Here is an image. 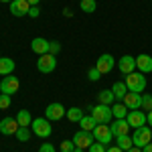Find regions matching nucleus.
<instances>
[{"label":"nucleus","instance_id":"obj_1","mask_svg":"<svg viewBox=\"0 0 152 152\" xmlns=\"http://www.w3.org/2000/svg\"><path fill=\"white\" fill-rule=\"evenodd\" d=\"M124 83L128 85V91H134V94H142L146 89V77H144V73H140V71L128 73Z\"/></svg>","mask_w":152,"mask_h":152},{"label":"nucleus","instance_id":"obj_2","mask_svg":"<svg viewBox=\"0 0 152 152\" xmlns=\"http://www.w3.org/2000/svg\"><path fill=\"white\" fill-rule=\"evenodd\" d=\"M89 114L94 116V120L97 124H110V120L114 118L112 114V105H104V104H97V105H87Z\"/></svg>","mask_w":152,"mask_h":152},{"label":"nucleus","instance_id":"obj_3","mask_svg":"<svg viewBox=\"0 0 152 152\" xmlns=\"http://www.w3.org/2000/svg\"><path fill=\"white\" fill-rule=\"evenodd\" d=\"M31 132L35 136H39V138H49L53 134V128H51V122H49L47 118H37L31 124Z\"/></svg>","mask_w":152,"mask_h":152},{"label":"nucleus","instance_id":"obj_4","mask_svg":"<svg viewBox=\"0 0 152 152\" xmlns=\"http://www.w3.org/2000/svg\"><path fill=\"white\" fill-rule=\"evenodd\" d=\"M132 142H134V146L144 148L148 142H152V130L148 128V126L136 128V130H134V134H132Z\"/></svg>","mask_w":152,"mask_h":152},{"label":"nucleus","instance_id":"obj_5","mask_svg":"<svg viewBox=\"0 0 152 152\" xmlns=\"http://www.w3.org/2000/svg\"><path fill=\"white\" fill-rule=\"evenodd\" d=\"M91 134H94L95 142H102L104 146H110V142L114 138V134H112V130H110V124H97Z\"/></svg>","mask_w":152,"mask_h":152},{"label":"nucleus","instance_id":"obj_6","mask_svg":"<svg viewBox=\"0 0 152 152\" xmlns=\"http://www.w3.org/2000/svg\"><path fill=\"white\" fill-rule=\"evenodd\" d=\"M18 87H20L18 77H14V75H4V77H2V81H0V94L12 95V94H16V91H18Z\"/></svg>","mask_w":152,"mask_h":152},{"label":"nucleus","instance_id":"obj_7","mask_svg":"<svg viewBox=\"0 0 152 152\" xmlns=\"http://www.w3.org/2000/svg\"><path fill=\"white\" fill-rule=\"evenodd\" d=\"M94 67L99 71L102 75H105V73H110V71L116 67V59L112 57L110 53H104V55H99V57H97V61H95Z\"/></svg>","mask_w":152,"mask_h":152},{"label":"nucleus","instance_id":"obj_8","mask_svg":"<svg viewBox=\"0 0 152 152\" xmlns=\"http://www.w3.org/2000/svg\"><path fill=\"white\" fill-rule=\"evenodd\" d=\"M55 67H57V59H55V55H51V53L41 55L39 61H37V69L41 71V73H51V71H55Z\"/></svg>","mask_w":152,"mask_h":152},{"label":"nucleus","instance_id":"obj_9","mask_svg":"<svg viewBox=\"0 0 152 152\" xmlns=\"http://www.w3.org/2000/svg\"><path fill=\"white\" fill-rule=\"evenodd\" d=\"M95 142V138H94V134L91 132H85V130H79V132H75L73 134V144L77 146V148H89L91 144Z\"/></svg>","mask_w":152,"mask_h":152},{"label":"nucleus","instance_id":"obj_10","mask_svg":"<svg viewBox=\"0 0 152 152\" xmlns=\"http://www.w3.org/2000/svg\"><path fill=\"white\" fill-rule=\"evenodd\" d=\"M126 122L130 124V128H142V126H146V114L142 112V110H130L128 116H126Z\"/></svg>","mask_w":152,"mask_h":152},{"label":"nucleus","instance_id":"obj_11","mask_svg":"<svg viewBox=\"0 0 152 152\" xmlns=\"http://www.w3.org/2000/svg\"><path fill=\"white\" fill-rule=\"evenodd\" d=\"M67 114V110L63 107V104H49L47 110H45V118H47L49 122H57V120H61V118Z\"/></svg>","mask_w":152,"mask_h":152},{"label":"nucleus","instance_id":"obj_12","mask_svg":"<svg viewBox=\"0 0 152 152\" xmlns=\"http://www.w3.org/2000/svg\"><path fill=\"white\" fill-rule=\"evenodd\" d=\"M18 128H20V126H18V122H16V118L6 116L4 120H0V134H4V136H14Z\"/></svg>","mask_w":152,"mask_h":152},{"label":"nucleus","instance_id":"obj_13","mask_svg":"<svg viewBox=\"0 0 152 152\" xmlns=\"http://www.w3.org/2000/svg\"><path fill=\"white\" fill-rule=\"evenodd\" d=\"M31 10V4L26 2V0H12L10 2V14L12 16H26Z\"/></svg>","mask_w":152,"mask_h":152},{"label":"nucleus","instance_id":"obj_14","mask_svg":"<svg viewBox=\"0 0 152 152\" xmlns=\"http://www.w3.org/2000/svg\"><path fill=\"white\" fill-rule=\"evenodd\" d=\"M122 104L126 105L128 110H142V94L128 91V94H126V97L122 99Z\"/></svg>","mask_w":152,"mask_h":152},{"label":"nucleus","instance_id":"obj_15","mask_svg":"<svg viewBox=\"0 0 152 152\" xmlns=\"http://www.w3.org/2000/svg\"><path fill=\"white\" fill-rule=\"evenodd\" d=\"M120 71L124 73V75H128L132 71H136V57H132V55H124V57H120Z\"/></svg>","mask_w":152,"mask_h":152},{"label":"nucleus","instance_id":"obj_16","mask_svg":"<svg viewBox=\"0 0 152 152\" xmlns=\"http://www.w3.org/2000/svg\"><path fill=\"white\" fill-rule=\"evenodd\" d=\"M31 49H33V53H37V55L41 57V55L49 53V41L43 39V37H37V39L31 41Z\"/></svg>","mask_w":152,"mask_h":152},{"label":"nucleus","instance_id":"obj_17","mask_svg":"<svg viewBox=\"0 0 152 152\" xmlns=\"http://www.w3.org/2000/svg\"><path fill=\"white\" fill-rule=\"evenodd\" d=\"M110 130H112V134L118 138V136H124V134L130 132V124L126 122V118H122V120H116L114 124H110Z\"/></svg>","mask_w":152,"mask_h":152},{"label":"nucleus","instance_id":"obj_18","mask_svg":"<svg viewBox=\"0 0 152 152\" xmlns=\"http://www.w3.org/2000/svg\"><path fill=\"white\" fill-rule=\"evenodd\" d=\"M136 69L140 71V73H144V75L150 73L152 71V57L150 55H144V53L138 55V57H136Z\"/></svg>","mask_w":152,"mask_h":152},{"label":"nucleus","instance_id":"obj_19","mask_svg":"<svg viewBox=\"0 0 152 152\" xmlns=\"http://www.w3.org/2000/svg\"><path fill=\"white\" fill-rule=\"evenodd\" d=\"M112 91H114L116 102H122V99L126 97V94H128V85H126L124 81H116L114 85H112Z\"/></svg>","mask_w":152,"mask_h":152},{"label":"nucleus","instance_id":"obj_20","mask_svg":"<svg viewBox=\"0 0 152 152\" xmlns=\"http://www.w3.org/2000/svg\"><path fill=\"white\" fill-rule=\"evenodd\" d=\"M16 122H18V126H23V128H31V124H33L31 112H28V110H20V112L16 114Z\"/></svg>","mask_w":152,"mask_h":152},{"label":"nucleus","instance_id":"obj_21","mask_svg":"<svg viewBox=\"0 0 152 152\" xmlns=\"http://www.w3.org/2000/svg\"><path fill=\"white\" fill-rule=\"evenodd\" d=\"M14 61L10 57H0V75H12Z\"/></svg>","mask_w":152,"mask_h":152},{"label":"nucleus","instance_id":"obj_22","mask_svg":"<svg viewBox=\"0 0 152 152\" xmlns=\"http://www.w3.org/2000/svg\"><path fill=\"white\" fill-rule=\"evenodd\" d=\"M97 102L104 104V105H114V102H116L114 91H112V89H102V91L97 94Z\"/></svg>","mask_w":152,"mask_h":152},{"label":"nucleus","instance_id":"obj_23","mask_svg":"<svg viewBox=\"0 0 152 152\" xmlns=\"http://www.w3.org/2000/svg\"><path fill=\"white\" fill-rule=\"evenodd\" d=\"M128 107H126V105L122 104V102H116V104L112 105V114H114V118H116V120H122V118H126L128 116Z\"/></svg>","mask_w":152,"mask_h":152},{"label":"nucleus","instance_id":"obj_24","mask_svg":"<svg viewBox=\"0 0 152 152\" xmlns=\"http://www.w3.org/2000/svg\"><path fill=\"white\" fill-rule=\"evenodd\" d=\"M116 146L118 148H122L124 152H128L132 146H134V142H132V136H128V134H124V136H118L116 138Z\"/></svg>","mask_w":152,"mask_h":152},{"label":"nucleus","instance_id":"obj_25","mask_svg":"<svg viewBox=\"0 0 152 152\" xmlns=\"http://www.w3.org/2000/svg\"><path fill=\"white\" fill-rule=\"evenodd\" d=\"M79 126H81V130H85V132H94V128L97 126V122H95L94 116L89 114V116H83L81 120H79Z\"/></svg>","mask_w":152,"mask_h":152},{"label":"nucleus","instance_id":"obj_26","mask_svg":"<svg viewBox=\"0 0 152 152\" xmlns=\"http://www.w3.org/2000/svg\"><path fill=\"white\" fill-rule=\"evenodd\" d=\"M65 116H67V120H69V122H79L85 114H83L81 107H71V110H67V114H65Z\"/></svg>","mask_w":152,"mask_h":152},{"label":"nucleus","instance_id":"obj_27","mask_svg":"<svg viewBox=\"0 0 152 152\" xmlns=\"http://www.w3.org/2000/svg\"><path fill=\"white\" fill-rule=\"evenodd\" d=\"M79 6H81L83 12L91 14V12H95V8H97V2H95V0H81V2H79Z\"/></svg>","mask_w":152,"mask_h":152},{"label":"nucleus","instance_id":"obj_28","mask_svg":"<svg viewBox=\"0 0 152 152\" xmlns=\"http://www.w3.org/2000/svg\"><path fill=\"white\" fill-rule=\"evenodd\" d=\"M14 136H16V140H18V142H28V138H31V130L20 126V128L16 130V134H14Z\"/></svg>","mask_w":152,"mask_h":152},{"label":"nucleus","instance_id":"obj_29","mask_svg":"<svg viewBox=\"0 0 152 152\" xmlns=\"http://www.w3.org/2000/svg\"><path fill=\"white\" fill-rule=\"evenodd\" d=\"M12 104V99H10V95H6V94H0V110H8Z\"/></svg>","mask_w":152,"mask_h":152},{"label":"nucleus","instance_id":"obj_30","mask_svg":"<svg viewBox=\"0 0 152 152\" xmlns=\"http://www.w3.org/2000/svg\"><path fill=\"white\" fill-rule=\"evenodd\" d=\"M142 110H152V95L150 94H144L142 95Z\"/></svg>","mask_w":152,"mask_h":152},{"label":"nucleus","instance_id":"obj_31","mask_svg":"<svg viewBox=\"0 0 152 152\" xmlns=\"http://www.w3.org/2000/svg\"><path fill=\"white\" fill-rule=\"evenodd\" d=\"M59 148H61V152H73L75 150V144H73V140H63Z\"/></svg>","mask_w":152,"mask_h":152},{"label":"nucleus","instance_id":"obj_32","mask_svg":"<svg viewBox=\"0 0 152 152\" xmlns=\"http://www.w3.org/2000/svg\"><path fill=\"white\" fill-rule=\"evenodd\" d=\"M59 51H61V43L59 41H49V53L51 55H57Z\"/></svg>","mask_w":152,"mask_h":152},{"label":"nucleus","instance_id":"obj_33","mask_svg":"<svg viewBox=\"0 0 152 152\" xmlns=\"http://www.w3.org/2000/svg\"><path fill=\"white\" fill-rule=\"evenodd\" d=\"M87 150H89V152H105V150H107V146H104L102 142H94Z\"/></svg>","mask_w":152,"mask_h":152},{"label":"nucleus","instance_id":"obj_34","mask_svg":"<svg viewBox=\"0 0 152 152\" xmlns=\"http://www.w3.org/2000/svg\"><path fill=\"white\" fill-rule=\"evenodd\" d=\"M87 77H89V81H97V79L102 77V73L95 69V67H91V69L87 71Z\"/></svg>","mask_w":152,"mask_h":152},{"label":"nucleus","instance_id":"obj_35","mask_svg":"<svg viewBox=\"0 0 152 152\" xmlns=\"http://www.w3.org/2000/svg\"><path fill=\"white\" fill-rule=\"evenodd\" d=\"M39 14H41V6H31L28 16H31V18H39Z\"/></svg>","mask_w":152,"mask_h":152},{"label":"nucleus","instance_id":"obj_36","mask_svg":"<svg viewBox=\"0 0 152 152\" xmlns=\"http://www.w3.org/2000/svg\"><path fill=\"white\" fill-rule=\"evenodd\" d=\"M39 152H55V146H53L51 142H45V144L39 148Z\"/></svg>","mask_w":152,"mask_h":152},{"label":"nucleus","instance_id":"obj_37","mask_svg":"<svg viewBox=\"0 0 152 152\" xmlns=\"http://www.w3.org/2000/svg\"><path fill=\"white\" fill-rule=\"evenodd\" d=\"M105 152H124L122 148H118V146H107V150Z\"/></svg>","mask_w":152,"mask_h":152},{"label":"nucleus","instance_id":"obj_38","mask_svg":"<svg viewBox=\"0 0 152 152\" xmlns=\"http://www.w3.org/2000/svg\"><path fill=\"white\" fill-rule=\"evenodd\" d=\"M146 124H148V126H152V110L146 114Z\"/></svg>","mask_w":152,"mask_h":152},{"label":"nucleus","instance_id":"obj_39","mask_svg":"<svg viewBox=\"0 0 152 152\" xmlns=\"http://www.w3.org/2000/svg\"><path fill=\"white\" fill-rule=\"evenodd\" d=\"M142 152H152V142H148V144L142 148Z\"/></svg>","mask_w":152,"mask_h":152},{"label":"nucleus","instance_id":"obj_40","mask_svg":"<svg viewBox=\"0 0 152 152\" xmlns=\"http://www.w3.org/2000/svg\"><path fill=\"white\" fill-rule=\"evenodd\" d=\"M26 2H28L31 6H39V2H41V0H26Z\"/></svg>","mask_w":152,"mask_h":152},{"label":"nucleus","instance_id":"obj_41","mask_svg":"<svg viewBox=\"0 0 152 152\" xmlns=\"http://www.w3.org/2000/svg\"><path fill=\"white\" fill-rule=\"evenodd\" d=\"M128 152H142V148H138V146H132Z\"/></svg>","mask_w":152,"mask_h":152},{"label":"nucleus","instance_id":"obj_42","mask_svg":"<svg viewBox=\"0 0 152 152\" xmlns=\"http://www.w3.org/2000/svg\"><path fill=\"white\" fill-rule=\"evenodd\" d=\"M73 152H83V148H77V146H75V150Z\"/></svg>","mask_w":152,"mask_h":152},{"label":"nucleus","instance_id":"obj_43","mask_svg":"<svg viewBox=\"0 0 152 152\" xmlns=\"http://www.w3.org/2000/svg\"><path fill=\"white\" fill-rule=\"evenodd\" d=\"M0 2H8V4H10V2H12V0H0Z\"/></svg>","mask_w":152,"mask_h":152},{"label":"nucleus","instance_id":"obj_44","mask_svg":"<svg viewBox=\"0 0 152 152\" xmlns=\"http://www.w3.org/2000/svg\"><path fill=\"white\" fill-rule=\"evenodd\" d=\"M79 2H81V0H79Z\"/></svg>","mask_w":152,"mask_h":152}]
</instances>
